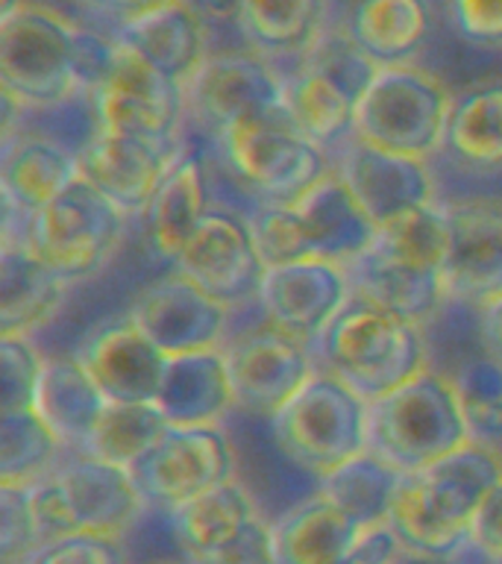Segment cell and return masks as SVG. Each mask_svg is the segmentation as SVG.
Returning a JSON list of instances; mask_svg holds the SVG:
<instances>
[{
	"label": "cell",
	"mask_w": 502,
	"mask_h": 564,
	"mask_svg": "<svg viewBox=\"0 0 502 564\" xmlns=\"http://www.w3.org/2000/svg\"><path fill=\"white\" fill-rule=\"evenodd\" d=\"M502 479V449L467 441L435 465L403 474L388 527L400 544L432 555H465L473 514Z\"/></svg>",
	"instance_id": "1"
},
{
	"label": "cell",
	"mask_w": 502,
	"mask_h": 564,
	"mask_svg": "<svg viewBox=\"0 0 502 564\" xmlns=\"http://www.w3.org/2000/svg\"><path fill=\"white\" fill-rule=\"evenodd\" d=\"M312 347L317 368L332 370L368 400L394 391L429 368L426 326L356 294Z\"/></svg>",
	"instance_id": "2"
},
{
	"label": "cell",
	"mask_w": 502,
	"mask_h": 564,
	"mask_svg": "<svg viewBox=\"0 0 502 564\" xmlns=\"http://www.w3.org/2000/svg\"><path fill=\"white\" fill-rule=\"evenodd\" d=\"M470 438L456 379L426 368L394 391L370 400V453L403 474L435 465Z\"/></svg>",
	"instance_id": "3"
},
{
	"label": "cell",
	"mask_w": 502,
	"mask_h": 564,
	"mask_svg": "<svg viewBox=\"0 0 502 564\" xmlns=\"http://www.w3.org/2000/svg\"><path fill=\"white\" fill-rule=\"evenodd\" d=\"M268 423L282 456L315 479L370 447V400L326 368H317Z\"/></svg>",
	"instance_id": "4"
},
{
	"label": "cell",
	"mask_w": 502,
	"mask_h": 564,
	"mask_svg": "<svg viewBox=\"0 0 502 564\" xmlns=\"http://www.w3.org/2000/svg\"><path fill=\"white\" fill-rule=\"evenodd\" d=\"M220 162L259 206H285L332 171L329 150L312 141L288 112L253 115L215 135Z\"/></svg>",
	"instance_id": "5"
},
{
	"label": "cell",
	"mask_w": 502,
	"mask_h": 564,
	"mask_svg": "<svg viewBox=\"0 0 502 564\" xmlns=\"http://www.w3.org/2000/svg\"><path fill=\"white\" fill-rule=\"evenodd\" d=\"M83 26L42 3L0 18V91L26 109H53L86 97L79 77Z\"/></svg>",
	"instance_id": "6"
},
{
	"label": "cell",
	"mask_w": 502,
	"mask_h": 564,
	"mask_svg": "<svg viewBox=\"0 0 502 564\" xmlns=\"http://www.w3.org/2000/svg\"><path fill=\"white\" fill-rule=\"evenodd\" d=\"M30 494L44 541L70 532L123 538L148 509L132 470L77 449H68L51 474L30 485Z\"/></svg>",
	"instance_id": "7"
},
{
	"label": "cell",
	"mask_w": 502,
	"mask_h": 564,
	"mask_svg": "<svg viewBox=\"0 0 502 564\" xmlns=\"http://www.w3.org/2000/svg\"><path fill=\"white\" fill-rule=\"evenodd\" d=\"M452 100V88L414 62L379 68L356 109V139L429 162L444 153Z\"/></svg>",
	"instance_id": "8"
},
{
	"label": "cell",
	"mask_w": 502,
	"mask_h": 564,
	"mask_svg": "<svg viewBox=\"0 0 502 564\" xmlns=\"http://www.w3.org/2000/svg\"><path fill=\"white\" fill-rule=\"evenodd\" d=\"M127 215L79 176L59 197L26 218L21 238L47 268L68 282L95 276L121 245Z\"/></svg>",
	"instance_id": "9"
},
{
	"label": "cell",
	"mask_w": 502,
	"mask_h": 564,
	"mask_svg": "<svg viewBox=\"0 0 502 564\" xmlns=\"http://www.w3.org/2000/svg\"><path fill=\"white\" fill-rule=\"evenodd\" d=\"M88 104L97 130L144 139L179 141L188 118L183 83L167 77L121 35H112V62L100 86L88 95Z\"/></svg>",
	"instance_id": "10"
},
{
	"label": "cell",
	"mask_w": 502,
	"mask_h": 564,
	"mask_svg": "<svg viewBox=\"0 0 502 564\" xmlns=\"http://www.w3.org/2000/svg\"><path fill=\"white\" fill-rule=\"evenodd\" d=\"M148 509L174 511L183 502L236 479V449L227 430L215 426H171L156 447L132 467Z\"/></svg>",
	"instance_id": "11"
},
{
	"label": "cell",
	"mask_w": 502,
	"mask_h": 564,
	"mask_svg": "<svg viewBox=\"0 0 502 564\" xmlns=\"http://www.w3.org/2000/svg\"><path fill=\"white\" fill-rule=\"evenodd\" d=\"M174 268L192 276L211 297L227 303L232 312L259 303L268 271L250 215L227 206H211L197 232L183 247Z\"/></svg>",
	"instance_id": "12"
},
{
	"label": "cell",
	"mask_w": 502,
	"mask_h": 564,
	"mask_svg": "<svg viewBox=\"0 0 502 564\" xmlns=\"http://www.w3.org/2000/svg\"><path fill=\"white\" fill-rule=\"evenodd\" d=\"M223 352L236 391V409L268 421L317 370L315 347L282 333L268 321L227 338Z\"/></svg>",
	"instance_id": "13"
},
{
	"label": "cell",
	"mask_w": 502,
	"mask_h": 564,
	"mask_svg": "<svg viewBox=\"0 0 502 564\" xmlns=\"http://www.w3.org/2000/svg\"><path fill=\"white\" fill-rule=\"evenodd\" d=\"M185 104L194 121L215 135L241 118L288 112L285 77L255 51L209 53L185 86Z\"/></svg>",
	"instance_id": "14"
},
{
	"label": "cell",
	"mask_w": 502,
	"mask_h": 564,
	"mask_svg": "<svg viewBox=\"0 0 502 564\" xmlns=\"http://www.w3.org/2000/svg\"><path fill=\"white\" fill-rule=\"evenodd\" d=\"M130 315L165 356L223 347L232 324V308L176 268L132 297Z\"/></svg>",
	"instance_id": "15"
},
{
	"label": "cell",
	"mask_w": 502,
	"mask_h": 564,
	"mask_svg": "<svg viewBox=\"0 0 502 564\" xmlns=\"http://www.w3.org/2000/svg\"><path fill=\"white\" fill-rule=\"evenodd\" d=\"M350 300V268L329 259L271 264L259 291L264 321L308 344L320 338Z\"/></svg>",
	"instance_id": "16"
},
{
	"label": "cell",
	"mask_w": 502,
	"mask_h": 564,
	"mask_svg": "<svg viewBox=\"0 0 502 564\" xmlns=\"http://www.w3.org/2000/svg\"><path fill=\"white\" fill-rule=\"evenodd\" d=\"M179 150V141L123 135L95 127L79 148V171L83 180L100 188L127 218H141Z\"/></svg>",
	"instance_id": "17"
},
{
	"label": "cell",
	"mask_w": 502,
	"mask_h": 564,
	"mask_svg": "<svg viewBox=\"0 0 502 564\" xmlns=\"http://www.w3.org/2000/svg\"><path fill=\"white\" fill-rule=\"evenodd\" d=\"M77 359L109 403H156L167 368V356L130 312L91 326L79 341Z\"/></svg>",
	"instance_id": "18"
},
{
	"label": "cell",
	"mask_w": 502,
	"mask_h": 564,
	"mask_svg": "<svg viewBox=\"0 0 502 564\" xmlns=\"http://www.w3.org/2000/svg\"><path fill=\"white\" fill-rule=\"evenodd\" d=\"M79 176V150H70L65 141L26 130L7 135L0 153L3 232L15 229V224L24 229L33 212L59 197Z\"/></svg>",
	"instance_id": "19"
},
{
	"label": "cell",
	"mask_w": 502,
	"mask_h": 564,
	"mask_svg": "<svg viewBox=\"0 0 502 564\" xmlns=\"http://www.w3.org/2000/svg\"><path fill=\"white\" fill-rule=\"evenodd\" d=\"M452 218L449 303L484 306L502 294V197H461L447 203Z\"/></svg>",
	"instance_id": "20"
},
{
	"label": "cell",
	"mask_w": 502,
	"mask_h": 564,
	"mask_svg": "<svg viewBox=\"0 0 502 564\" xmlns=\"http://www.w3.org/2000/svg\"><path fill=\"white\" fill-rule=\"evenodd\" d=\"M332 165L376 227L403 212L435 203L438 185L426 159L370 148L364 141L352 139L335 153Z\"/></svg>",
	"instance_id": "21"
},
{
	"label": "cell",
	"mask_w": 502,
	"mask_h": 564,
	"mask_svg": "<svg viewBox=\"0 0 502 564\" xmlns=\"http://www.w3.org/2000/svg\"><path fill=\"white\" fill-rule=\"evenodd\" d=\"M291 206L297 212L312 259L350 264L361 253H368L376 241L379 227L368 212L361 209V203L356 200V194L350 192L347 180L335 171V165L324 180H317Z\"/></svg>",
	"instance_id": "22"
},
{
	"label": "cell",
	"mask_w": 502,
	"mask_h": 564,
	"mask_svg": "<svg viewBox=\"0 0 502 564\" xmlns=\"http://www.w3.org/2000/svg\"><path fill=\"white\" fill-rule=\"evenodd\" d=\"M211 206L209 167L200 153L183 148L141 215L150 253L174 264Z\"/></svg>",
	"instance_id": "23"
},
{
	"label": "cell",
	"mask_w": 502,
	"mask_h": 564,
	"mask_svg": "<svg viewBox=\"0 0 502 564\" xmlns=\"http://www.w3.org/2000/svg\"><path fill=\"white\" fill-rule=\"evenodd\" d=\"M156 405L171 426H215L236 409L223 347L167 356Z\"/></svg>",
	"instance_id": "24"
},
{
	"label": "cell",
	"mask_w": 502,
	"mask_h": 564,
	"mask_svg": "<svg viewBox=\"0 0 502 564\" xmlns=\"http://www.w3.org/2000/svg\"><path fill=\"white\" fill-rule=\"evenodd\" d=\"M347 268L356 297L370 300L414 324L429 326L449 303L444 273L400 262L394 256L382 253L379 247H370L368 253H361Z\"/></svg>",
	"instance_id": "25"
},
{
	"label": "cell",
	"mask_w": 502,
	"mask_h": 564,
	"mask_svg": "<svg viewBox=\"0 0 502 564\" xmlns=\"http://www.w3.org/2000/svg\"><path fill=\"white\" fill-rule=\"evenodd\" d=\"M70 282L47 268L24 241L0 247V335H33L51 324Z\"/></svg>",
	"instance_id": "26"
},
{
	"label": "cell",
	"mask_w": 502,
	"mask_h": 564,
	"mask_svg": "<svg viewBox=\"0 0 502 564\" xmlns=\"http://www.w3.org/2000/svg\"><path fill=\"white\" fill-rule=\"evenodd\" d=\"M429 0H352L343 33L368 53L379 68L412 62L432 35Z\"/></svg>",
	"instance_id": "27"
},
{
	"label": "cell",
	"mask_w": 502,
	"mask_h": 564,
	"mask_svg": "<svg viewBox=\"0 0 502 564\" xmlns=\"http://www.w3.org/2000/svg\"><path fill=\"white\" fill-rule=\"evenodd\" d=\"M361 95L347 83L315 65L312 59L299 62V68L285 77V104L291 121L317 141L329 153L356 139V109Z\"/></svg>",
	"instance_id": "28"
},
{
	"label": "cell",
	"mask_w": 502,
	"mask_h": 564,
	"mask_svg": "<svg viewBox=\"0 0 502 564\" xmlns=\"http://www.w3.org/2000/svg\"><path fill=\"white\" fill-rule=\"evenodd\" d=\"M114 35L139 47L156 68H162L167 77H174L183 86H188V79L200 70L209 56L206 24L185 7V0H167L144 15L127 18Z\"/></svg>",
	"instance_id": "29"
},
{
	"label": "cell",
	"mask_w": 502,
	"mask_h": 564,
	"mask_svg": "<svg viewBox=\"0 0 502 564\" xmlns=\"http://www.w3.org/2000/svg\"><path fill=\"white\" fill-rule=\"evenodd\" d=\"M165 518L185 558H200V555L218 553L232 544L262 514L255 509L253 494L247 491L236 476V479L183 502L179 509L167 511Z\"/></svg>",
	"instance_id": "30"
},
{
	"label": "cell",
	"mask_w": 502,
	"mask_h": 564,
	"mask_svg": "<svg viewBox=\"0 0 502 564\" xmlns=\"http://www.w3.org/2000/svg\"><path fill=\"white\" fill-rule=\"evenodd\" d=\"M106 394L97 388L86 365L74 356H47L35 388V409L51 423L68 449L86 447L88 435L106 409Z\"/></svg>",
	"instance_id": "31"
},
{
	"label": "cell",
	"mask_w": 502,
	"mask_h": 564,
	"mask_svg": "<svg viewBox=\"0 0 502 564\" xmlns=\"http://www.w3.org/2000/svg\"><path fill=\"white\" fill-rule=\"evenodd\" d=\"M444 153L473 174H500L502 79H482L458 91L449 112Z\"/></svg>",
	"instance_id": "32"
},
{
	"label": "cell",
	"mask_w": 502,
	"mask_h": 564,
	"mask_svg": "<svg viewBox=\"0 0 502 564\" xmlns=\"http://www.w3.org/2000/svg\"><path fill=\"white\" fill-rule=\"evenodd\" d=\"M361 532L364 529L320 491L273 523L282 564H335L359 544Z\"/></svg>",
	"instance_id": "33"
},
{
	"label": "cell",
	"mask_w": 502,
	"mask_h": 564,
	"mask_svg": "<svg viewBox=\"0 0 502 564\" xmlns=\"http://www.w3.org/2000/svg\"><path fill=\"white\" fill-rule=\"evenodd\" d=\"M326 18L329 0H244L238 30L268 59H306L326 33Z\"/></svg>",
	"instance_id": "34"
},
{
	"label": "cell",
	"mask_w": 502,
	"mask_h": 564,
	"mask_svg": "<svg viewBox=\"0 0 502 564\" xmlns=\"http://www.w3.org/2000/svg\"><path fill=\"white\" fill-rule=\"evenodd\" d=\"M400 482H403V470H396L385 458L368 449L350 458L347 465L335 467L324 479H317V491L361 529H373L388 523Z\"/></svg>",
	"instance_id": "35"
},
{
	"label": "cell",
	"mask_w": 502,
	"mask_h": 564,
	"mask_svg": "<svg viewBox=\"0 0 502 564\" xmlns=\"http://www.w3.org/2000/svg\"><path fill=\"white\" fill-rule=\"evenodd\" d=\"M68 453L35 405L0 409V482L33 485Z\"/></svg>",
	"instance_id": "36"
},
{
	"label": "cell",
	"mask_w": 502,
	"mask_h": 564,
	"mask_svg": "<svg viewBox=\"0 0 502 564\" xmlns=\"http://www.w3.org/2000/svg\"><path fill=\"white\" fill-rule=\"evenodd\" d=\"M167 430L171 423L156 403H106L100 421L79 453L132 470Z\"/></svg>",
	"instance_id": "37"
},
{
	"label": "cell",
	"mask_w": 502,
	"mask_h": 564,
	"mask_svg": "<svg viewBox=\"0 0 502 564\" xmlns=\"http://www.w3.org/2000/svg\"><path fill=\"white\" fill-rule=\"evenodd\" d=\"M373 247L405 264L444 273L452 253V218L447 203L435 200L396 215L379 227Z\"/></svg>",
	"instance_id": "38"
},
{
	"label": "cell",
	"mask_w": 502,
	"mask_h": 564,
	"mask_svg": "<svg viewBox=\"0 0 502 564\" xmlns=\"http://www.w3.org/2000/svg\"><path fill=\"white\" fill-rule=\"evenodd\" d=\"M42 544L30 485L0 482V564H26Z\"/></svg>",
	"instance_id": "39"
},
{
	"label": "cell",
	"mask_w": 502,
	"mask_h": 564,
	"mask_svg": "<svg viewBox=\"0 0 502 564\" xmlns=\"http://www.w3.org/2000/svg\"><path fill=\"white\" fill-rule=\"evenodd\" d=\"M44 359L30 335H0V409L35 405Z\"/></svg>",
	"instance_id": "40"
},
{
	"label": "cell",
	"mask_w": 502,
	"mask_h": 564,
	"mask_svg": "<svg viewBox=\"0 0 502 564\" xmlns=\"http://www.w3.org/2000/svg\"><path fill=\"white\" fill-rule=\"evenodd\" d=\"M26 564H130L123 538L100 532H70L44 541Z\"/></svg>",
	"instance_id": "41"
},
{
	"label": "cell",
	"mask_w": 502,
	"mask_h": 564,
	"mask_svg": "<svg viewBox=\"0 0 502 564\" xmlns=\"http://www.w3.org/2000/svg\"><path fill=\"white\" fill-rule=\"evenodd\" d=\"M449 24L476 51L502 53V0H447Z\"/></svg>",
	"instance_id": "42"
},
{
	"label": "cell",
	"mask_w": 502,
	"mask_h": 564,
	"mask_svg": "<svg viewBox=\"0 0 502 564\" xmlns=\"http://www.w3.org/2000/svg\"><path fill=\"white\" fill-rule=\"evenodd\" d=\"M188 564H282L273 523L264 518L253 520L241 538L227 544L218 553L200 555V558H185Z\"/></svg>",
	"instance_id": "43"
},
{
	"label": "cell",
	"mask_w": 502,
	"mask_h": 564,
	"mask_svg": "<svg viewBox=\"0 0 502 564\" xmlns=\"http://www.w3.org/2000/svg\"><path fill=\"white\" fill-rule=\"evenodd\" d=\"M470 546L476 553H482L484 558L502 555V479L484 494V500L476 509Z\"/></svg>",
	"instance_id": "44"
},
{
	"label": "cell",
	"mask_w": 502,
	"mask_h": 564,
	"mask_svg": "<svg viewBox=\"0 0 502 564\" xmlns=\"http://www.w3.org/2000/svg\"><path fill=\"white\" fill-rule=\"evenodd\" d=\"M396 550H400V538L394 535V529L388 523H382V527L364 529L359 544L335 564H391Z\"/></svg>",
	"instance_id": "45"
},
{
	"label": "cell",
	"mask_w": 502,
	"mask_h": 564,
	"mask_svg": "<svg viewBox=\"0 0 502 564\" xmlns=\"http://www.w3.org/2000/svg\"><path fill=\"white\" fill-rule=\"evenodd\" d=\"M479 312V338H482V352L502 361V294L488 300Z\"/></svg>",
	"instance_id": "46"
},
{
	"label": "cell",
	"mask_w": 502,
	"mask_h": 564,
	"mask_svg": "<svg viewBox=\"0 0 502 564\" xmlns=\"http://www.w3.org/2000/svg\"><path fill=\"white\" fill-rule=\"evenodd\" d=\"M185 7L200 18L203 24H232L241 18L244 0H185Z\"/></svg>",
	"instance_id": "47"
},
{
	"label": "cell",
	"mask_w": 502,
	"mask_h": 564,
	"mask_svg": "<svg viewBox=\"0 0 502 564\" xmlns=\"http://www.w3.org/2000/svg\"><path fill=\"white\" fill-rule=\"evenodd\" d=\"M79 3L103 9V12L121 15V21H127V18L144 15V12H150V9L162 7V3H167V0H79Z\"/></svg>",
	"instance_id": "48"
},
{
	"label": "cell",
	"mask_w": 502,
	"mask_h": 564,
	"mask_svg": "<svg viewBox=\"0 0 502 564\" xmlns=\"http://www.w3.org/2000/svg\"><path fill=\"white\" fill-rule=\"evenodd\" d=\"M391 564H461V555H432L421 553V550H408V546L400 544L394 562Z\"/></svg>",
	"instance_id": "49"
},
{
	"label": "cell",
	"mask_w": 502,
	"mask_h": 564,
	"mask_svg": "<svg viewBox=\"0 0 502 564\" xmlns=\"http://www.w3.org/2000/svg\"><path fill=\"white\" fill-rule=\"evenodd\" d=\"M24 3H26V0H0V18L12 15V12L24 7Z\"/></svg>",
	"instance_id": "50"
},
{
	"label": "cell",
	"mask_w": 502,
	"mask_h": 564,
	"mask_svg": "<svg viewBox=\"0 0 502 564\" xmlns=\"http://www.w3.org/2000/svg\"><path fill=\"white\" fill-rule=\"evenodd\" d=\"M488 564H502V555H496V558H488Z\"/></svg>",
	"instance_id": "51"
},
{
	"label": "cell",
	"mask_w": 502,
	"mask_h": 564,
	"mask_svg": "<svg viewBox=\"0 0 502 564\" xmlns=\"http://www.w3.org/2000/svg\"><path fill=\"white\" fill-rule=\"evenodd\" d=\"M167 564H176V562H167ZM183 564H188V562H183Z\"/></svg>",
	"instance_id": "52"
}]
</instances>
